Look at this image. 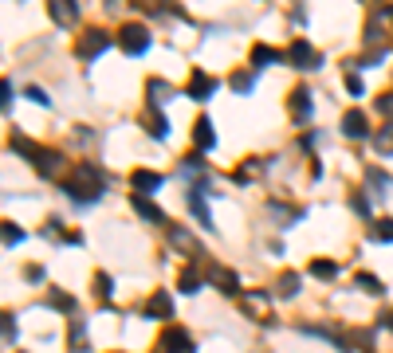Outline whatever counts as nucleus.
<instances>
[{
	"mask_svg": "<svg viewBox=\"0 0 393 353\" xmlns=\"http://www.w3.org/2000/svg\"><path fill=\"white\" fill-rule=\"evenodd\" d=\"M48 303L55 306V310H75V298L67 291H60V287H48Z\"/></svg>",
	"mask_w": 393,
	"mask_h": 353,
	"instance_id": "nucleus-21",
	"label": "nucleus"
},
{
	"mask_svg": "<svg viewBox=\"0 0 393 353\" xmlns=\"http://www.w3.org/2000/svg\"><path fill=\"white\" fill-rule=\"evenodd\" d=\"M4 345H16V318L4 314Z\"/></svg>",
	"mask_w": 393,
	"mask_h": 353,
	"instance_id": "nucleus-32",
	"label": "nucleus"
},
{
	"mask_svg": "<svg viewBox=\"0 0 393 353\" xmlns=\"http://www.w3.org/2000/svg\"><path fill=\"white\" fill-rule=\"evenodd\" d=\"M63 193L71 196L75 204H95L98 196L107 193V177L95 169V165H79V173H75V181L63 184Z\"/></svg>",
	"mask_w": 393,
	"mask_h": 353,
	"instance_id": "nucleus-1",
	"label": "nucleus"
},
{
	"mask_svg": "<svg viewBox=\"0 0 393 353\" xmlns=\"http://www.w3.org/2000/svg\"><path fill=\"white\" fill-rule=\"evenodd\" d=\"M165 95H170V86L161 83V79H149V110H158L165 102Z\"/></svg>",
	"mask_w": 393,
	"mask_h": 353,
	"instance_id": "nucleus-23",
	"label": "nucleus"
},
{
	"mask_svg": "<svg viewBox=\"0 0 393 353\" xmlns=\"http://www.w3.org/2000/svg\"><path fill=\"white\" fill-rule=\"evenodd\" d=\"M0 95H4V98H0V102H4V106H8V102H12V83H8V79H4V83H0Z\"/></svg>",
	"mask_w": 393,
	"mask_h": 353,
	"instance_id": "nucleus-38",
	"label": "nucleus"
},
{
	"mask_svg": "<svg viewBox=\"0 0 393 353\" xmlns=\"http://www.w3.org/2000/svg\"><path fill=\"white\" fill-rule=\"evenodd\" d=\"M130 184L138 189V196H149V193H158L161 184H165V177L154 173V169H134L130 173Z\"/></svg>",
	"mask_w": 393,
	"mask_h": 353,
	"instance_id": "nucleus-9",
	"label": "nucleus"
},
{
	"mask_svg": "<svg viewBox=\"0 0 393 353\" xmlns=\"http://www.w3.org/2000/svg\"><path fill=\"white\" fill-rule=\"evenodd\" d=\"M20 240H24V231L16 228L12 220H4V247H16Z\"/></svg>",
	"mask_w": 393,
	"mask_h": 353,
	"instance_id": "nucleus-29",
	"label": "nucleus"
},
{
	"mask_svg": "<svg viewBox=\"0 0 393 353\" xmlns=\"http://www.w3.org/2000/svg\"><path fill=\"white\" fill-rule=\"evenodd\" d=\"M193 142H196V149H212V146H217V134H212V122H209V118H196Z\"/></svg>",
	"mask_w": 393,
	"mask_h": 353,
	"instance_id": "nucleus-15",
	"label": "nucleus"
},
{
	"mask_svg": "<svg viewBox=\"0 0 393 353\" xmlns=\"http://www.w3.org/2000/svg\"><path fill=\"white\" fill-rule=\"evenodd\" d=\"M12 149H16V153H24V158H32V165H36V158L44 153V149H39V146H32L28 137H12Z\"/></svg>",
	"mask_w": 393,
	"mask_h": 353,
	"instance_id": "nucleus-24",
	"label": "nucleus"
},
{
	"mask_svg": "<svg viewBox=\"0 0 393 353\" xmlns=\"http://www.w3.org/2000/svg\"><path fill=\"white\" fill-rule=\"evenodd\" d=\"M346 90H350V95H362V79H358L354 71L346 75Z\"/></svg>",
	"mask_w": 393,
	"mask_h": 353,
	"instance_id": "nucleus-34",
	"label": "nucleus"
},
{
	"mask_svg": "<svg viewBox=\"0 0 393 353\" xmlns=\"http://www.w3.org/2000/svg\"><path fill=\"white\" fill-rule=\"evenodd\" d=\"M60 153H39V158H36V169L39 173H44V177H55V173H60Z\"/></svg>",
	"mask_w": 393,
	"mask_h": 353,
	"instance_id": "nucleus-19",
	"label": "nucleus"
},
{
	"mask_svg": "<svg viewBox=\"0 0 393 353\" xmlns=\"http://www.w3.org/2000/svg\"><path fill=\"white\" fill-rule=\"evenodd\" d=\"M142 318H173V294L170 291H154L149 303L142 306Z\"/></svg>",
	"mask_w": 393,
	"mask_h": 353,
	"instance_id": "nucleus-7",
	"label": "nucleus"
},
{
	"mask_svg": "<svg viewBox=\"0 0 393 353\" xmlns=\"http://www.w3.org/2000/svg\"><path fill=\"white\" fill-rule=\"evenodd\" d=\"M201 169H205V161L201 158H185V165H181V173H189V177H196Z\"/></svg>",
	"mask_w": 393,
	"mask_h": 353,
	"instance_id": "nucleus-33",
	"label": "nucleus"
},
{
	"mask_svg": "<svg viewBox=\"0 0 393 353\" xmlns=\"http://www.w3.org/2000/svg\"><path fill=\"white\" fill-rule=\"evenodd\" d=\"M146 126H149V137H165V118H161L158 110L146 114Z\"/></svg>",
	"mask_w": 393,
	"mask_h": 353,
	"instance_id": "nucleus-28",
	"label": "nucleus"
},
{
	"mask_svg": "<svg viewBox=\"0 0 393 353\" xmlns=\"http://www.w3.org/2000/svg\"><path fill=\"white\" fill-rule=\"evenodd\" d=\"M311 275H315V279H334V275H338V263H331V259H315V263H311Z\"/></svg>",
	"mask_w": 393,
	"mask_h": 353,
	"instance_id": "nucleus-22",
	"label": "nucleus"
},
{
	"mask_svg": "<svg viewBox=\"0 0 393 353\" xmlns=\"http://www.w3.org/2000/svg\"><path fill=\"white\" fill-rule=\"evenodd\" d=\"M48 12L55 24H75L79 20V4H67V0H55V4H48Z\"/></svg>",
	"mask_w": 393,
	"mask_h": 353,
	"instance_id": "nucleus-12",
	"label": "nucleus"
},
{
	"mask_svg": "<svg viewBox=\"0 0 393 353\" xmlns=\"http://www.w3.org/2000/svg\"><path fill=\"white\" fill-rule=\"evenodd\" d=\"M342 134L346 137H374V130H369V122H366L362 110H346L342 114Z\"/></svg>",
	"mask_w": 393,
	"mask_h": 353,
	"instance_id": "nucleus-10",
	"label": "nucleus"
},
{
	"mask_svg": "<svg viewBox=\"0 0 393 353\" xmlns=\"http://www.w3.org/2000/svg\"><path fill=\"white\" fill-rule=\"evenodd\" d=\"M158 353H196V345H193V338H189L181 326H170L158 338Z\"/></svg>",
	"mask_w": 393,
	"mask_h": 353,
	"instance_id": "nucleus-4",
	"label": "nucleus"
},
{
	"mask_svg": "<svg viewBox=\"0 0 393 353\" xmlns=\"http://www.w3.org/2000/svg\"><path fill=\"white\" fill-rule=\"evenodd\" d=\"M283 55L275 48H268V44H256V48H252V71H264V67H268V63H280Z\"/></svg>",
	"mask_w": 393,
	"mask_h": 353,
	"instance_id": "nucleus-14",
	"label": "nucleus"
},
{
	"mask_svg": "<svg viewBox=\"0 0 393 353\" xmlns=\"http://www.w3.org/2000/svg\"><path fill=\"white\" fill-rule=\"evenodd\" d=\"M24 275H28V279H32V283H39V279H44V267H28Z\"/></svg>",
	"mask_w": 393,
	"mask_h": 353,
	"instance_id": "nucleus-39",
	"label": "nucleus"
},
{
	"mask_svg": "<svg viewBox=\"0 0 393 353\" xmlns=\"http://www.w3.org/2000/svg\"><path fill=\"white\" fill-rule=\"evenodd\" d=\"M287 59H291L295 67H307V71L322 67V55H315V48H311L307 39H295V44H291V51H287Z\"/></svg>",
	"mask_w": 393,
	"mask_h": 353,
	"instance_id": "nucleus-5",
	"label": "nucleus"
},
{
	"mask_svg": "<svg viewBox=\"0 0 393 353\" xmlns=\"http://www.w3.org/2000/svg\"><path fill=\"white\" fill-rule=\"evenodd\" d=\"M177 287H181L185 294L201 291V271H196V267H185V271H181V279H177Z\"/></svg>",
	"mask_w": 393,
	"mask_h": 353,
	"instance_id": "nucleus-20",
	"label": "nucleus"
},
{
	"mask_svg": "<svg viewBox=\"0 0 393 353\" xmlns=\"http://www.w3.org/2000/svg\"><path fill=\"white\" fill-rule=\"evenodd\" d=\"M378 110H381V114H393V90L378 98Z\"/></svg>",
	"mask_w": 393,
	"mask_h": 353,
	"instance_id": "nucleus-35",
	"label": "nucleus"
},
{
	"mask_svg": "<svg viewBox=\"0 0 393 353\" xmlns=\"http://www.w3.org/2000/svg\"><path fill=\"white\" fill-rule=\"evenodd\" d=\"M95 291H98V298H107V294L114 291V283H111V275H107V271H98V275H95Z\"/></svg>",
	"mask_w": 393,
	"mask_h": 353,
	"instance_id": "nucleus-30",
	"label": "nucleus"
},
{
	"mask_svg": "<svg viewBox=\"0 0 393 353\" xmlns=\"http://www.w3.org/2000/svg\"><path fill=\"white\" fill-rule=\"evenodd\" d=\"M185 95L193 98V102H205V98L217 95V79H212V75H205V71H193V79H189V90H185Z\"/></svg>",
	"mask_w": 393,
	"mask_h": 353,
	"instance_id": "nucleus-8",
	"label": "nucleus"
},
{
	"mask_svg": "<svg viewBox=\"0 0 393 353\" xmlns=\"http://www.w3.org/2000/svg\"><path fill=\"white\" fill-rule=\"evenodd\" d=\"M291 114L295 118H311V90H295L291 95Z\"/></svg>",
	"mask_w": 393,
	"mask_h": 353,
	"instance_id": "nucleus-18",
	"label": "nucleus"
},
{
	"mask_svg": "<svg viewBox=\"0 0 393 353\" xmlns=\"http://www.w3.org/2000/svg\"><path fill=\"white\" fill-rule=\"evenodd\" d=\"M209 279L217 283L224 294H240V283H236V275L228 267H209Z\"/></svg>",
	"mask_w": 393,
	"mask_h": 353,
	"instance_id": "nucleus-13",
	"label": "nucleus"
},
{
	"mask_svg": "<svg viewBox=\"0 0 393 353\" xmlns=\"http://www.w3.org/2000/svg\"><path fill=\"white\" fill-rule=\"evenodd\" d=\"M118 48H122L126 55H134V59L138 55H146L149 51V32L142 24H126L122 32H118Z\"/></svg>",
	"mask_w": 393,
	"mask_h": 353,
	"instance_id": "nucleus-2",
	"label": "nucleus"
},
{
	"mask_svg": "<svg viewBox=\"0 0 393 353\" xmlns=\"http://www.w3.org/2000/svg\"><path fill=\"white\" fill-rule=\"evenodd\" d=\"M83 334H86V326H83V322H71V341H75V345L83 341Z\"/></svg>",
	"mask_w": 393,
	"mask_h": 353,
	"instance_id": "nucleus-37",
	"label": "nucleus"
},
{
	"mask_svg": "<svg viewBox=\"0 0 393 353\" xmlns=\"http://www.w3.org/2000/svg\"><path fill=\"white\" fill-rule=\"evenodd\" d=\"M295 291H299V275H295V271H283L280 275V294L283 298H291Z\"/></svg>",
	"mask_w": 393,
	"mask_h": 353,
	"instance_id": "nucleus-25",
	"label": "nucleus"
},
{
	"mask_svg": "<svg viewBox=\"0 0 393 353\" xmlns=\"http://www.w3.org/2000/svg\"><path fill=\"white\" fill-rule=\"evenodd\" d=\"M374 149H378V153H393V122L374 130Z\"/></svg>",
	"mask_w": 393,
	"mask_h": 353,
	"instance_id": "nucleus-17",
	"label": "nucleus"
},
{
	"mask_svg": "<svg viewBox=\"0 0 393 353\" xmlns=\"http://www.w3.org/2000/svg\"><path fill=\"white\" fill-rule=\"evenodd\" d=\"M378 318H381V326H385V330H393V310H381Z\"/></svg>",
	"mask_w": 393,
	"mask_h": 353,
	"instance_id": "nucleus-40",
	"label": "nucleus"
},
{
	"mask_svg": "<svg viewBox=\"0 0 393 353\" xmlns=\"http://www.w3.org/2000/svg\"><path fill=\"white\" fill-rule=\"evenodd\" d=\"M205 184L209 181H196L193 189H189V208H193V216H196V224H205V228L212 231V212H209V204H205Z\"/></svg>",
	"mask_w": 393,
	"mask_h": 353,
	"instance_id": "nucleus-6",
	"label": "nucleus"
},
{
	"mask_svg": "<svg viewBox=\"0 0 393 353\" xmlns=\"http://www.w3.org/2000/svg\"><path fill=\"white\" fill-rule=\"evenodd\" d=\"M350 208H354V212H362V216H366V212H369V200H366V196H354V200H350Z\"/></svg>",
	"mask_w": 393,
	"mask_h": 353,
	"instance_id": "nucleus-36",
	"label": "nucleus"
},
{
	"mask_svg": "<svg viewBox=\"0 0 393 353\" xmlns=\"http://www.w3.org/2000/svg\"><path fill=\"white\" fill-rule=\"evenodd\" d=\"M252 83H256V71H236L232 75V90H240V95H248Z\"/></svg>",
	"mask_w": 393,
	"mask_h": 353,
	"instance_id": "nucleus-26",
	"label": "nucleus"
},
{
	"mask_svg": "<svg viewBox=\"0 0 393 353\" xmlns=\"http://www.w3.org/2000/svg\"><path fill=\"white\" fill-rule=\"evenodd\" d=\"M24 95L32 98V102H39V106H51V98H48V90H44V86H24Z\"/></svg>",
	"mask_w": 393,
	"mask_h": 353,
	"instance_id": "nucleus-31",
	"label": "nucleus"
},
{
	"mask_svg": "<svg viewBox=\"0 0 393 353\" xmlns=\"http://www.w3.org/2000/svg\"><path fill=\"white\" fill-rule=\"evenodd\" d=\"M369 240H378V244H393V220H374V224H369Z\"/></svg>",
	"mask_w": 393,
	"mask_h": 353,
	"instance_id": "nucleus-16",
	"label": "nucleus"
},
{
	"mask_svg": "<svg viewBox=\"0 0 393 353\" xmlns=\"http://www.w3.org/2000/svg\"><path fill=\"white\" fill-rule=\"evenodd\" d=\"M354 287H362L366 294H381V291H385L378 275H358V279H354Z\"/></svg>",
	"mask_w": 393,
	"mask_h": 353,
	"instance_id": "nucleus-27",
	"label": "nucleus"
},
{
	"mask_svg": "<svg viewBox=\"0 0 393 353\" xmlns=\"http://www.w3.org/2000/svg\"><path fill=\"white\" fill-rule=\"evenodd\" d=\"M107 48H111V36H107V32H98V28H91V32H83V36H79L75 55H79V59H98Z\"/></svg>",
	"mask_w": 393,
	"mask_h": 353,
	"instance_id": "nucleus-3",
	"label": "nucleus"
},
{
	"mask_svg": "<svg viewBox=\"0 0 393 353\" xmlns=\"http://www.w3.org/2000/svg\"><path fill=\"white\" fill-rule=\"evenodd\" d=\"M130 204H134V212H138V216H142V220H149V224H165V212H161V208L158 204H154V200H149V196H130Z\"/></svg>",
	"mask_w": 393,
	"mask_h": 353,
	"instance_id": "nucleus-11",
	"label": "nucleus"
}]
</instances>
